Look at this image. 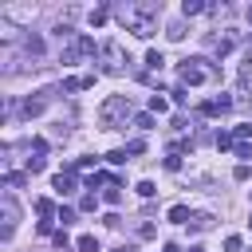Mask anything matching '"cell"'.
<instances>
[{"instance_id":"1","label":"cell","mask_w":252,"mask_h":252,"mask_svg":"<svg viewBox=\"0 0 252 252\" xmlns=\"http://www.w3.org/2000/svg\"><path fill=\"white\" fill-rule=\"evenodd\" d=\"M122 118H130V98H126V94H110V98L98 106V122H102L106 130H114V126H122Z\"/></svg>"},{"instance_id":"2","label":"cell","mask_w":252,"mask_h":252,"mask_svg":"<svg viewBox=\"0 0 252 252\" xmlns=\"http://www.w3.org/2000/svg\"><path fill=\"white\" fill-rule=\"evenodd\" d=\"M209 59H181V67H177V75H181V83L185 87H201V83H209L213 79V67H205Z\"/></svg>"},{"instance_id":"3","label":"cell","mask_w":252,"mask_h":252,"mask_svg":"<svg viewBox=\"0 0 252 252\" xmlns=\"http://www.w3.org/2000/svg\"><path fill=\"white\" fill-rule=\"evenodd\" d=\"M98 51H102V59H106V63H102V71L118 75V71H122V63H126V55H122V43H118V39H106Z\"/></svg>"},{"instance_id":"4","label":"cell","mask_w":252,"mask_h":252,"mask_svg":"<svg viewBox=\"0 0 252 252\" xmlns=\"http://www.w3.org/2000/svg\"><path fill=\"white\" fill-rule=\"evenodd\" d=\"M0 213H4V228H0V236H4V240H12V232H16V220H20V209H16L12 193H4V197H0Z\"/></svg>"},{"instance_id":"5","label":"cell","mask_w":252,"mask_h":252,"mask_svg":"<svg viewBox=\"0 0 252 252\" xmlns=\"http://www.w3.org/2000/svg\"><path fill=\"white\" fill-rule=\"evenodd\" d=\"M228 106H232V94H217V98H209L201 110H205V114H224Z\"/></svg>"},{"instance_id":"6","label":"cell","mask_w":252,"mask_h":252,"mask_svg":"<svg viewBox=\"0 0 252 252\" xmlns=\"http://www.w3.org/2000/svg\"><path fill=\"white\" fill-rule=\"evenodd\" d=\"M51 185H55V193H59V197H67V193H75V173H55V181H51Z\"/></svg>"},{"instance_id":"7","label":"cell","mask_w":252,"mask_h":252,"mask_svg":"<svg viewBox=\"0 0 252 252\" xmlns=\"http://www.w3.org/2000/svg\"><path fill=\"white\" fill-rule=\"evenodd\" d=\"M4 16H8V20H32V16H35V8L20 4V8H4Z\"/></svg>"},{"instance_id":"8","label":"cell","mask_w":252,"mask_h":252,"mask_svg":"<svg viewBox=\"0 0 252 252\" xmlns=\"http://www.w3.org/2000/svg\"><path fill=\"white\" fill-rule=\"evenodd\" d=\"M43 106H47V94H39V98H28L24 102V114L32 118V114H43Z\"/></svg>"},{"instance_id":"9","label":"cell","mask_w":252,"mask_h":252,"mask_svg":"<svg viewBox=\"0 0 252 252\" xmlns=\"http://www.w3.org/2000/svg\"><path fill=\"white\" fill-rule=\"evenodd\" d=\"M161 63H165V55H161L158 47H150V51H146V67H150V71H161Z\"/></svg>"},{"instance_id":"10","label":"cell","mask_w":252,"mask_h":252,"mask_svg":"<svg viewBox=\"0 0 252 252\" xmlns=\"http://www.w3.org/2000/svg\"><path fill=\"white\" fill-rule=\"evenodd\" d=\"M102 201H106V205H118V201H122V189H118V181H110V185H106Z\"/></svg>"},{"instance_id":"11","label":"cell","mask_w":252,"mask_h":252,"mask_svg":"<svg viewBox=\"0 0 252 252\" xmlns=\"http://www.w3.org/2000/svg\"><path fill=\"white\" fill-rule=\"evenodd\" d=\"M169 220H173V224H189V209H185V205H173V209H169Z\"/></svg>"},{"instance_id":"12","label":"cell","mask_w":252,"mask_h":252,"mask_svg":"<svg viewBox=\"0 0 252 252\" xmlns=\"http://www.w3.org/2000/svg\"><path fill=\"white\" fill-rule=\"evenodd\" d=\"M24 47H28V55H43V39H39V35H28Z\"/></svg>"},{"instance_id":"13","label":"cell","mask_w":252,"mask_h":252,"mask_svg":"<svg viewBox=\"0 0 252 252\" xmlns=\"http://www.w3.org/2000/svg\"><path fill=\"white\" fill-rule=\"evenodd\" d=\"M165 110H169V102H165L161 94H154V98H150V114H165Z\"/></svg>"},{"instance_id":"14","label":"cell","mask_w":252,"mask_h":252,"mask_svg":"<svg viewBox=\"0 0 252 252\" xmlns=\"http://www.w3.org/2000/svg\"><path fill=\"white\" fill-rule=\"evenodd\" d=\"M35 213H39V217H43V220H47V217H51V213H55V205H51V201H47V197H39V201H35Z\"/></svg>"},{"instance_id":"15","label":"cell","mask_w":252,"mask_h":252,"mask_svg":"<svg viewBox=\"0 0 252 252\" xmlns=\"http://www.w3.org/2000/svg\"><path fill=\"white\" fill-rule=\"evenodd\" d=\"M55 217L63 220V228H67V224H75V209H71V205H59V213H55Z\"/></svg>"},{"instance_id":"16","label":"cell","mask_w":252,"mask_h":252,"mask_svg":"<svg viewBox=\"0 0 252 252\" xmlns=\"http://www.w3.org/2000/svg\"><path fill=\"white\" fill-rule=\"evenodd\" d=\"M75 244H79V252H98V240L94 236H79Z\"/></svg>"},{"instance_id":"17","label":"cell","mask_w":252,"mask_h":252,"mask_svg":"<svg viewBox=\"0 0 252 252\" xmlns=\"http://www.w3.org/2000/svg\"><path fill=\"white\" fill-rule=\"evenodd\" d=\"M181 12H185V16H197V12H205V4H201V0H185Z\"/></svg>"},{"instance_id":"18","label":"cell","mask_w":252,"mask_h":252,"mask_svg":"<svg viewBox=\"0 0 252 252\" xmlns=\"http://www.w3.org/2000/svg\"><path fill=\"white\" fill-rule=\"evenodd\" d=\"M165 169H169V173H177V169H181V154H177V150H169V158H165Z\"/></svg>"},{"instance_id":"19","label":"cell","mask_w":252,"mask_h":252,"mask_svg":"<svg viewBox=\"0 0 252 252\" xmlns=\"http://www.w3.org/2000/svg\"><path fill=\"white\" fill-rule=\"evenodd\" d=\"M134 126H138V130H150V126H154V114H134Z\"/></svg>"},{"instance_id":"20","label":"cell","mask_w":252,"mask_h":252,"mask_svg":"<svg viewBox=\"0 0 252 252\" xmlns=\"http://www.w3.org/2000/svg\"><path fill=\"white\" fill-rule=\"evenodd\" d=\"M106 161H110V165H126V150H110Z\"/></svg>"},{"instance_id":"21","label":"cell","mask_w":252,"mask_h":252,"mask_svg":"<svg viewBox=\"0 0 252 252\" xmlns=\"http://www.w3.org/2000/svg\"><path fill=\"white\" fill-rule=\"evenodd\" d=\"M134 189H138V193H142V197H154V193H158V185H154V181H138V185H134Z\"/></svg>"},{"instance_id":"22","label":"cell","mask_w":252,"mask_h":252,"mask_svg":"<svg viewBox=\"0 0 252 252\" xmlns=\"http://www.w3.org/2000/svg\"><path fill=\"white\" fill-rule=\"evenodd\" d=\"M189 224H193V228H213V217H209V213H201V217H193Z\"/></svg>"},{"instance_id":"23","label":"cell","mask_w":252,"mask_h":252,"mask_svg":"<svg viewBox=\"0 0 252 252\" xmlns=\"http://www.w3.org/2000/svg\"><path fill=\"white\" fill-rule=\"evenodd\" d=\"M232 138H236V142H248V138H252V126H236Z\"/></svg>"},{"instance_id":"24","label":"cell","mask_w":252,"mask_h":252,"mask_svg":"<svg viewBox=\"0 0 252 252\" xmlns=\"http://www.w3.org/2000/svg\"><path fill=\"white\" fill-rule=\"evenodd\" d=\"M94 205H98V197H94V193H87V197H83V201H79V209H83V213H91V209H94Z\"/></svg>"},{"instance_id":"25","label":"cell","mask_w":252,"mask_h":252,"mask_svg":"<svg viewBox=\"0 0 252 252\" xmlns=\"http://www.w3.org/2000/svg\"><path fill=\"white\" fill-rule=\"evenodd\" d=\"M240 244H244L240 236H224V252H240Z\"/></svg>"},{"instance_id":"26","label":"cell","mask_w":252,"mask_h":252,"mask_svg":"<svg viewBox=\"0 0 252 252\" xmlns=\"http://www.w3.org/2000/svg\"><path fill=\"white\" fill-rule=\"evenodd\" d=\"M165 35H169V39H181V35H185V24H169V32H165Z\"/></svg>"},{"instance_id":"27","label":"cell","mask_w":252,"mask_h":252,"mask_svg":"<svg viewBox=\"0 0 252 252\" xmlns=\"http://www.w3.org/2000/svg\"><path fill=\"white\" fill-rule=\"evenodd\" d=\"M43 165H47V161H43V158H28V173H39V169H43Z\"/></svg>"},{"instance_id":"28","label":"cell","mask_w":252,"mask_h":252,"mask_svg":"<svg viewBox=\"0 0 252 252\" xmlns=\"http://www.w3.org/2000/svg\"><path fill=\"white\" fill-rule=\"evenodd\" d=\"M232 150H236V158H252V146H248V142H236Z\"/></svg>"},{"instance_id":"29","label":"cell","mask_w":252,"mask_h":252,"mask_svg":"<svg viewBox=\"0 0 252 252\" xmlns=\"http://www.w3.org/2000/svg\"><path fill=\"white\" fill-rule=\"evenodd\" d=\"M63 91H83V79H63Z\"/></svg>"},{"instance_id":"30","label":"cell","mask_w":252,"mask_h":252,"mask_svg":"<svg viewBox=\"0 0 252 252\" xmlns=\"http://www.w3.org/2000/svg\"><path fill=\"white\" fill-rule=\"evenodd\" d=\"M173 130H189V118L185 114H173Z\"/></svg>"},{"instance_id":"31","label":"cell","mask_w":252,"mask_h":252,"mask_svg":"<svg viewBox=\"0 0 252 252\" xmlns=\"http://www.w3.org/2000/svg\"><path fill=\"white\" fill-rule=\"evenodd\" d=\"M32 150H35V158H39V154L47 150V138H32Z\"/></svg>"},{"instance_id":"32","label":"cell","mask_w":252,"mask_h":252,"mask_svg":"<svg viewBox=\"0 0 252 252\" xmlns=\"http://www.w3.org/2000/svg\"><path fill=\"white\" fill-rule=\"evenodd\" d=\"M142 150H146V142H142V138H134V142L126 146V154H142Z\"/></svg>"},{"instance_id":"33","label":"cell","mask_w":252,"mask_h":252,"mask_svg":"<svg viewBox=\"0 0 252 252\" xmlns=\"http://www.w3.org/2000/svg\"><path fill=\"white\" fill-rule=\"evenodd\" d=\"M102 181H110L106 173H94V177H87V189H94V185H102Z\"/></svg>"},{"instance_id":"34","label":"cell","mask_w":252,"mask_h":252,"mask_svg":"<svg viewBox=\"0 0 252 252\" xmlns=\"http://www.w3.org/2000/svg\"><path fill=\"white\" fill-rule=\"evenodd\" d=\"M248 20H252V8H248Z\"/></svg>"},{"instance_id":"35","label":"cell","mask_w":252,"mask_h":252,"mask_svg":"<svg viewBox=\"0 0 252 252\" xmlns=\"http://www.w3.org/2000/svg\"><path fill=\"white\" fill-rule=\"evenodd\" d=\"M248 224H252V217H248Z\"/></svg>"}]
</instances>
